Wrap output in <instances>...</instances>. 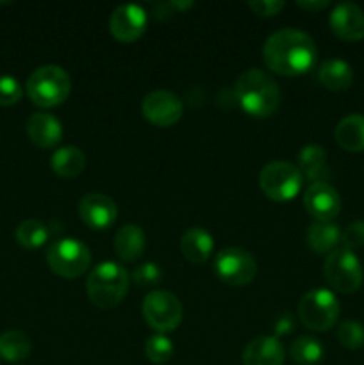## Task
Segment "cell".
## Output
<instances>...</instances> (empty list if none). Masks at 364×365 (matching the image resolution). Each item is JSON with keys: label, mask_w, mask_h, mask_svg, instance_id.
Masks as SVG:
<instances>
[{"label": "cell", "mask_w": 364, "mask_h": 365, "mask_svg": "<svg viewBox=\"0 0 364 365\" xmlns=\"http://www.w3.org/2000/svg\"><path fill=\"white\" fill-rule=\"evenodd\" d=\"M236 98L246 114L268 118L280 106V89L271 75L259 68H250L236 82Z\"/></svg>", "instance_id": "cell-2"}, {"label": "cell", "mask_w": 364, "mask_h": 365, "mask_svg": "<svg viewBox=\"0 0 364 365\" xmlns=\"http://www.w3.org/2000/svg\"><path fill=\"white\" fill-rule=\"evenodd\" d=\"M86 291L95 307L102 310L114 309L127 294L128 273L118 262H111V260L100 262L89 273L88 280H86Z\"/></svg>", "instance_id": "cell-3"}, {"label": "cell", "mask_w": 364, "mask_h": 365, "mask_svg": "<svg viewBox=\"0 0 364 365\" xmlns=\"http://www.w3.org/2000/svg\"><path fill=\"white\" fill-rule=\"evenodd\" d=\"M285 4L280 0H253L248 2V7L259 16H275L280 9H284Z\"/></svg>", "instance_id": "cell-33"}, {"label": "cell", "mask_w": 364, "mask_h": 365, "mask_svg": "<svg viewBox=\"0 0 364 365\" xmlns=\"http://www.w3.org/2000/svg\"><path fill=\"white\" fill-rule=\"evenodd\" d=\"M284 360V346L273 335L256 337L243 351V365H282Z\"/></svg>", "instance_id": "cell-16"}, {"label": "cell", "mask_w": 364, "mask_h": 365, "mask_svg": "<svg viewBox=\"0 0 364 365\" xmlns=\"http://www.w3.org/2000/svg\"><path fill=\"white\" fill-rule=\"evenodd\" d=\"M32 351V342L24 331L7 330L0 334V356L6 362H21Z\"/></svg>", "instance_id": "cell-25"}, {"label": "cell", "mask_w": 364, "mask_h": 365, "mask_svg": "<svg viewBox=\"0 0 364 365\" xmlns=\"http://www.w3.org/2000/svg\"><path fill=\"white\" fill-rule=\"evenodd\" d=\"M27 135L39 148H54L63 139V125L54 114L34 113L27 120Z\"/></svg>", "instance_id": "cell-17"}, {"label": "cell", "mask_w": 364, "mask_h": 365, "mask_svg": "<svg viewBox=\"0 0 364 365\" xmlns=\"http://www.w3.org/2000/svg\"><path fill=\"white\" fill-rule=\"evenodd\" d=\"M146 248L145 232L138 225H123L114 235V250L125 262H134Z\"/></svg>", "instance_id": "cell-19"}, {"label": "cell", "mask_w": 364, "mask_h": 365, "mask_svg": "<svg viewBox=\"0 0 364 365\" xmlns=\"http://www.w3.org/2000/svg\"><path fill=\"white\" fill-rule=\"evenodd\" d=\"M161 278H163V271L153 262H143L132 273V282L139 287H153V285L159 284Z\"/></svg>", "instance_id": "cell-31"}, {"label": "cell", "mask_w": 364, "mask_h": 365, "mask_svg": "<svg viewBox=\"0 0 364 365\" xmlns=\"http://www.w3.org/2000/svg\"><path fill=\"white\" fill-rule=\"evenodd\" d=\"M24 89L21 84L11 75H0V106L9 107L20 102Z\"/></svg>", "instance_id": "cell-30"}, {"label": "cell", "mask_w": 364, "mask_h": 365, "mask_svg": "<svg viewBox=\"0 0 364 365\" xmlns=\"http://www.w3.org/2000/svg\"><path fill=\"white\" fill-rule=\"evenodd\" d=\"M303 175L288 160H273L261 170L259 185L273 202H291L302 189Z\"/></svg>", "instance_id": "cell-5"}, {"label": "cell", "mask_w": 364, "mask_h": 365, "mask_svg": "<svg viewBox=\"0 0 364 365\" xmlns=\"http://www.w3.org/2000/svg\"><path fill=\"white\" fill-rule=\"evenodd\" d=\"M323 346L318 339L309 337V335H302L296 339L291 344L289 355H291L293 362L298 365H316L323 359Z\"/></svg>", "instance_id": "cell-27"}, {"label": "cell", "mask_w": 364, "mask_h": 365, "mask_svg": "<svg viewBox=\"0 0 364 365\" xmlns=\"http://www.w3.org/2000/svg\"><path fill=\"white\" fill-rule=\"evenodd\" d=\"M318 81L330 91H346L353 82V70L346 61L327 59L318 70Z\"/></svg>", "instance_id": "cell-21"}, {"label": "cell", "mask_w": 364, "mask_h": 365, "mask_svg": "<svg viewBox=\"0 0 364 365\" xmlns=\"http://www.w3.org/2000/svg\"><path fill=\"white\" fill-rule=\"evenodd\" d=\"M27 96L34 106L57 107L70 96L71 78L64 68L57 64H45L31 73L25 84Z\"/></svg>", "instance_id": "cell-4"}, {"label": "cell", "mask_w": 364, "mask_h": 365, "mask_svg": "<svg viewBox=\"0 0 364 365\" xmlns=\"http://www.w3.org/2000/svg\"><path fill=\"white\" fill-rule=\"evenodd\" d=\"M79 217L93 230H106L116 221L118 207L111 196L102 192H88L79 200Z\"/></svg>", "instance_id": "cell-14"}, {"label": "cell", "mask_w": 364, "mask_h": 365, "mask_svg": "<svg viewBox=\"0 0 364 365\" xmlns=\"http://www.w3.org/2000/svg\"><path fill=\"white\" fill-rule=\"evenodd\" d=\"M214 248V239L206 228L191 227L182 234L181 252L189 262L203 264L209 260Z\"/></svg>", "instance_id": "cell-18"}, {"label": "cell", "mask_w": 364, "mask_h": 365, "mask_svg": "<svg viewBox=\"0 0 364 365\" xmlns=\"http://www.w3.org/2000/svg\"><path fill=\"white\" fill-rule=\"evenodd\" d=\"M266 66L284 77L307 73L318 57L316 43L307 32L298 29H282L268 36L263 46Z\"/></svg>", "instance_id": "cell-1"}, {"label": "cell", "mask_w": 364, "mask_h": 365, "mask_svg": "<svg viewBox=\"0 0 364 365\" xmlns=\"http://www.w3.org/2000/svg\"><path fill=\"white\" fill-rule=\"evenodd\" d=\"M338 341L346 349H360L364 346V324L359 321H345L338 328Z\"/></svg>", "instance_id": "cell-29"}, {"label": "cell", "mask_w": 364, "mask_h": 365, "mask_svg": "<svg viewBox=\"0 0 364 365\" xmlns=\"http://www.w3.org/2000/svg\"><path fill=\"white\" fill-rule=\"evenodd\" d=\"M298 170L310 182H325L328 177L327 152L320 145H307L298 153Z\"/></svg>", "instance_id": "cell-22"}, {"label": "cell", "mask_w": 364, "mask_h": 365, "mask_svg": "<svg viewBox=\"0 0 364 365\" xmlns=\"http://www.w3.org/2000/svg\"><path fill=\"white\" fill-rule=\"evenodd\" d=\"M323 274L332 289L341 294H352L363 284V266L353 252L338 248L325 259Z\"/></svg>", "instance_id": "cell-8"}, {"label": "cell", "mask_w": 364, "mask_h": 365, "mask_svg": "<svg viewBox=\"0 0 364 365\" xmlns=\"http://www.w3.org/2000/svg\"><path fill=\"white\" fill-rule=\"evenodd\" d=\"M305 210L321 223H332L341 212V196L328 182H314L303 195Z\"/></svg>", "instance_id": "cell-13"}, {"label": "cell", "mask_w": 364, "mask_h": 365, "mask_svg": "<svg viewBox=\"0 0 364 365\" xmlns=\"http://www.w3.org/2000/svg\"><path fill=\"white\" fill-rule=\"evenodd\" d=\"M214 271L223 284L243 287L256 278L257 262L250 252L232 246L218 253L214 259Z\"/></svg>", "instance_id": "cell-10"}, {"label": "cell", "mask_w": 364, "mask_h": 365, "mask_svg": "<svg viewBox=\"0 0 364 365\" xmlns=\"http://www.w3.org/2000/svg\"><path fill=\"white\" fill-rule=\"evenodd\" d=\"M298 7H302V9L305 11H310V13H318V11L325 9V7L328 6V0H298Z\"/></svg>", "instance_id": "cell-34"}, {"label": "cell", "mask_w": 364, "mask_h": 365, "mask_svg": "<svg viewBox=\"0 0 364 365\" xmlns=\"http://www.w3.org/2000/svg\"><path fill=\"white\" fill-rule=\"evenodd\" d=\"M46 262L57 277L77 278L91 266V252L77 239H59L46 250Z\"/></svg>", "instance_id": "cell-7"}, {"label": "cell", "mask_w": 364, "mask_h": 365, "mask_svg": "<svg viewBox=\"0 0 364 365\" xmlns=\"http://www.w3.org/2000/svg\"><path fill=\"white\" fill-rule=\"evenodd\" d=\"M143 317L157 334H170L181 324L184 309L181 299L168 291H152L143 302Z\"/></svg>", "instance_id": "cell-9"}, {"label": "cell", "mask_w": 364, "mask_h": 365, "mask_svg": "<svg viewBox=\"0 0 364 365\" xmlns=\"http://www.w3.org/2000/svg\"><path fill=\"white\" fill-rule=\"evenodd\" d=\"M341 248L353 250L363 248L364 246V221H353L348 227L345 228V232H341Z\"/></svg>", "instance_id": "cell-32"}, {"label": "cell", "mask_w": 364, "mask_h": 365, "mask_svg": "<svg viewBox=\"0 0 364 365\" xmlns=\"http://www.w3.org/2000/svg\"><path fill=\"white\" fill-rule=\"evenodd\" d=\"M141 113L156 127H171L184 113L182 100L168 89L150 91L141 102Z\"/></svg>", "instance_id": "cell-11"}, {"label": "cell", "mask_w": 364, "mask_h": 365, "mask_svg": "<svg viewBox=\"0 0 364 365\" xmlns=\"http://www.w3.org/2000/svg\"><path fill=\"white\" fill-rule=\"evenodd\" d=\"M148 25V14L145 7L138 4H121L111 13L109 31L114 39L121 43H132L139 39Z\"/></svg>", "instance_id": "cell-12"}, {"label": "cell", "mask_w": 364, "mask_h": 365, "mask_svg": "<svg viewBox=\"0 0 364 365\" xmlns=\"http://www.w3.org/2000/svg\"><path fill=\"white\" fill-rule=\"evenodd\" d=\"M341 242V230L335 223H316L307 228V245L314 253H332Z\"/></svg>", "instance_id": "cell-24"}, {"label": "cell", "mask_w": 364, "mask_h": 365, "mask_svg": "<svg viewBox=\"0 0 364 365\" xmlns=\"http://www.w3.org/2000/svg\"><path fill=\"white\" fill-rule=\"evenodd\" d=\"M341 305L328 289H313L298 303V317L303 327L314 331H327L338 323Z\"/></svg>", "instance_id": "cell-6"}, {"label": "cell", "mask_w": 364, "mask_h": 365, "mask_svg": "<svg viewBox=\"0 0 364 365\" xmlns=\"http://www.w3.org/2000/svg\"><path fill=\"white\" fill-rule=\"evenodd\" d=\"M332 32L345 41H360L364 38V11L353 2H341L328 16Z\"/></svg>", "instance_id": "cell-15"}, {"label": "cell", "mask_w": 364, "mask_h": 365, "mask_svg": "<svg viewBox=\"0 0 364 365\" xmlns=\"http://www.w3.org/2000/svg\"><path fill=\"white\" fill-rule=\"evenodd\" d=\"M173 342L164 334H156L146 339L145 355L152 364H166L173 356Z\"/></svg>", "instance_id": "cell-28"}, {"label": "cell", "mask_w": 364, "mask_h": 365, "mask_svg": "<svg viewBox=\"0 0 364 365\" xmlns=\"http://www.w3.org/2000/svg\"><path fill=\"white\" fill-rule=\"evenodd\" d=\"M14 237H16L18 245L24 246V248L38 250L49 241L50 232L49 228H46V225L41 223V221L25 220L16 227Z\"/></svg>", "instance_id": "cell-26"}, {"label": "cell", "mask_w": 364, "mask_h": 365, "mask_svg": "<svg viewBox=\"0 0 364 365\" xmlns=\"http://www.w3.org/2000/svg\"><path fill=\"white\" fill-rule=\"evenodd\" d=\"M335 143L346 152L364 150V114H348L338 123L334 132Z\"/></svg>", "instance_id": "cell-20"}, {"label": "cell", "mask_w": 364, "mask_h": 365, "mask_svg": "<svg viewBox=\"0 0 364 365\" xmlns=\"http://www.w3.org/2000/svg\"><path fill=\"white\" fill-rule=\"evenodd\" d=\"M50 168L59 177L75 178L84 171L86 155L77 146H63L54 152L52 159H50Z\"/></svg>", "instance_id": "cell-23"}]
</instances>
